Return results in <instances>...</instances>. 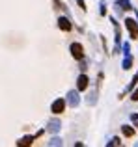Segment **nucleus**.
<instances>
[{
    "mask_svg": "<svg viewBox=\"0 0 138 147\" xmlns=\"http://www.w3.org/2000/svg\"><path fill=\"white\" fill-rule=\"evenodd\" d=\"M49 145H62V140H58V138H52V140L49 142Z\"/></svg>",
    "mask_w": 138,
    "mask_h": 147,
    "instance_id": "nucleus-10",
    "label": "nucleus"
},
{
    "mask_svg": "<svg viewBox=\"0 0 138 147\" xmlns=\"http://www.w3.org/2000/svg\"><path fill=\"white\" fill-rule=\"evenodd\" d=\"M76 86H78V90H80V91L86 90V88H88V76H86V75H80V76H78V80H76Z\"/></svg>",
    "mask_w": 138,
    "mask_h": 147,
    "instance_id": "nucleus-6",
    "label": "nucleus"
},
{
    "mask_svg": "<svg viewBox=\"0 0 138 147\" xmlns=\"http://www.w3.org/2000/svg\"><path fill=\"white\" fill-rule=\"evenodd\" d=\"M123 134H125V136H133V134H135V130H133L131 127L125 125V127H123Z\"/></svg>",
    "mask_w": 138,
    "mask_h": 147,
    "instance_id": "nucleus-9",
    "label": "nucleus"
},
{
    "mask_svg": "<svg viewBox=\"0 0 138 147\" xmlns=\"http://www.w3.org/2000/svg\"><path fill=\"white\" fill-rule=\"evenodd\" d=\"M76 2H78V6L82 7V9H86V6H84V2H82V0H76Z\"/></svg>",
    "mask_w": 138,
    "mask_h": 147,
    "instance_id": "nucleus-13",
    "label": "nucleus"
},
{
    "mask_svg": "<svg viewBox=\"0 0 138 147\" xmlns=\"http://www.w3.org/2000/svg\"><path fill=\"white\" fill-rule=\"evenodd\" d=\"M71 54H73V58H75V60H82V56H84L82 47H80L78 43H73L71 45Z\"/></svg>",
    "mask_w": 138,
    "mask_h": 147,
    "instance_id": "nucleus-3",
    "label": "nucleus"
},
{
    "mask_svg": "<svg viewBox=\"0 0 138 147\" xmlns=\"http://www.w3.org/2000/svg\"><path fill=\"white\" fill-rule=\"evenodd\" d=\"M131 63H133L131 58H125V61H123V69H129V67H131Z\"/></svg>",
    "mask_w": 138,
    "mask_h": 147,
    "instance_id": "nucleus-11",
    "label": "nucleus"
},
{
    "mask_svg": "<svg viewBox=\"0 0 138 147\" xmlns=\"http://www.w3.org/2000/svg\"><path fill=\"white\" fill-rule=\"evenodd\" d=\"M78 102H80V99H78V93L71 91V93H69V104H71V106H76Z\"/></svg>",
    "mask_w": 138,
    "mask_h": 147,
    "instance_id": "nucleus-7",
    "label": "nucleus"
},
{
    "mask_svg": "<svg viewBox=\"0 0 138 147\" xmlns=\"http://www.w3.org/2000/svg\"><path fill=\"white\" fill-rule=\"evenodd\" d=\"M47 130H49V132H58V130H60V121H58V119H51Z\"/></svg>",
    "mask_w": 138,
    "mask_h": 147,
    "instance_id": "nucleus-5",
    "label": "nucleus"
},
{
    "mask_svg": "<svg viewBox=\"0 0 138 147\" xmlns=\"http://www.w3.org/2000/svg\"><path fill=\"white\" fill-rule=\"evenodd\" d=\"M58 26L64 30V32H69V30H71V22H69V19H66V17L58 19Z\"/></svg>",
    "mask_w": 138,
    "mask_h": 147,
    "instance_id": "nucleus-4",
    "label": "nucleus"
},
{
    "mask_svg": "<svg viewBox=\"0 0 138 147\" xmlns=\"http://www.w3.org/2000/svg\"><path fill=\"white\" fill-rule=\"evenodd\" d=\"M133 100H138V90L135 91V93H133Z\"/></svg>",
    "mask_w": 138,
    "mask_h": 147,
    "instance_id": "nucleus-14",
    "label": "nucleus"
},
{
    "mask_svg": "<svg viewBox=\"0 0 138 147\" xmlns=\"http://www.w3.org/2000/svg\"><path fill=\"white\" fill-rule=\"evenodd\" d=\"M118 144H120V140H118V138H114V140H112V142H110V144H108V145H118Z\"/></svg>",
    "mask_w": 138,
    "mask_h": 147,
    "instance_id": "nucleus-12",
    "label": "nucleus"
},
{
    "mask_svg": "<svg viewBox=\"0 0 138 147\" xmlns=\"http://www.w3.org/2000/svg\"><path fill=\"white\" fill-rule=\"evenodd\" d=\"M125 24H127L129 32H131V37H133V39H136V37H138V26H136L135 19H127V21H125Z\"/></svg>",
    "mask_w": 138,
    "mask_h": 147,
    "instance_id": "nucleus-1",
    "label": "nucleus"
},
{
    "mask_svg": "<svg viewBox=\"0 0 138 147\" xmlns=\"http://www.w3.org/2000/svg\"><path fill=\"white\" fill-rule=\"evenodd\" d=\"M32 142H34V138H32V136H26V138H22V140L19 142V145H30Z\"/></svg>",
    "mask_w": 138,
    "mask_h": 147,
    "instance_id": "nucleus-8",
    "label": "nucleus"
},
{
    "mask_svg": "<svg viewBox=\"0 0 138 147\" xmlns=\"http://www.w3.org/2000/svg\"><path fill=\"white\" fill-rule=\"evenodd\" d=\"M64 108H66V100H64V99H58V100H54V102H52L51 110H52V114H62Z\"/></svg>",
    "mask_w": 138,
    "mask_h": 147,
    "instance_id": "nucleus-2",
    "label": "nucleus"
},
{
    "mask_svg": "<svg viewBox=\"0 0 138 147\" xmlns=\"http://www.w3.org/2000/svg\"><path fill=\"white\" fill-rule=\"evenodd\" d=\"M133 121H135L136 125H138V115H133Z\"/></svg>",
    "mask_w": 138,
    "mask_h": 147,
    "instance_id": "nucleus-15",
    "label": "nucleus"
}]
</instances>
